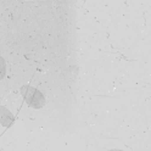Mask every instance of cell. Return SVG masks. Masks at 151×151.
Returning a JSON list of instances; mask_svg holds the SVG:
<instances>
[{
    "instance_id": "4",
    "label": "cell",
    "mask_w": 151,
    "mask_h": 151,
    "mask_svg": "<svg viewBox=\"0 0 151 151\" xmlns=\"http://www.w3.org/2000/svg\"><path fill=\"white\" fill-rule=\"evenodd\" d=\"M111 151H121V150H111Z\"/></svg>"
},
{
    "instance_id": "1",
    "label": "cell",
    "mask_w": 151,
    "mask_h": 151,
    "mask_svg": "<svg viewBox=\"0 0 151 151\" xmlns=\"http://www.w3.org/2000/svg\"><path fill=\"white\" fill-rule=\"evenodd\" d=\"M22 94L27 101V104L29 106L34 107V109H39L44 105V96L42 95L40 91H38L35 88L29 87V86H26L22 88Z\"/></svg>"
},
{
    "instance_id": "3",
    "label": "cell",
    "mask_w": 151,
    "mask_h": 151,
    "mask_svg": "<svg viewBox=\"0 0 151 151\" xmlns=\"http://www.w3.org/2000/svg\"><path fill=\"white\" fill-rule=\"evenodd\" d=\"M0 73L5 74V62H4V61L1 62V65H0Z\"/></svg>"
},
{
    "instance_id": "2",
    "label": "cell",
    "mask_w": 151,
    "mask_h": 151,
    "mask_svg": "<svg viewBox=\"0 0 151 151\" xmlns=\"http://www.w3.org/2000/svg\"><path fill=\"white\" fill-rule=\"evenodd\" d=\"M14 122V116L11 112L4 106H0V123L3 126H10Z\"/></svg>"
}]
</instances>
